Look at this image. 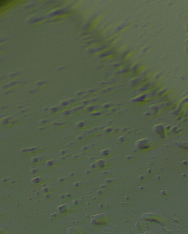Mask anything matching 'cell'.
Here are the masks:
<instances>
[{
  "label": "cell",
  "instance_id": "1",
  "mask_svg": "<svg viewBox=\"0 0 188 234\" xmlns=\"http://www.w3.org/2000/svg\"><path fill=\"white\" fill-rule=\"evenodd\" d=\"M38 151L39 149L35 148H24L21 149V153H23V154H32V153H35Z\"/></svg>",
  "mask_w": 188,
  "mask_h": 234
},
{
  "label": "cell",
  "instance_id": "2",
  "mask_svg": "<svg viewBox=\"0 0 188 234\" xmlns=\"http://www.w3.org/2000/svg\"><path fill=\"white\" fill-rule=\"evenodd\" d=\"M41 160L42 158L40 157H34L32 158L31 162L34 165H37L40 163L41 162Z\"/></svg>",
  "mask_w": 188,
  "mask_h": 234
}]
</instances>
